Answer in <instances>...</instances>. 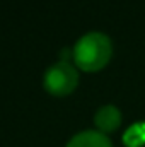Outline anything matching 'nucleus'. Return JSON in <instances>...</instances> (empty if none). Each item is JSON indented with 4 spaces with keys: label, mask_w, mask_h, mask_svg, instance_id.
I'll use <instances>...</instances> for the list:
<instances>
[{
    "label": "nucleus",
    "mask_w": 145,
    "mask_h": 147,
    "mask_svg": "<svg viewBox=\"0 0 145 147\" xmlns=\"http://www.w3.org/2000/svg\"><path fill=\"white\" fill-rule=\"evenodd\" d=\"M111 39L104 33L91 31L80 38L73 46V60L85 72L101 70L111 58Z\"/></svg>",
    "instance_id": "obj_1"
},
{
    "label": "nucleus",
    "mask_w": 145,
    "mask_h": 147,
    "mask_svg": "<svg viewBox=\"0 0 145 147\" xmlns=\"http://www.w3.org/2000/svg\"><path fill=\"white\" fill-rule=\"evenodd\" d=\"M43 84L48 92H51L55 96H65V94H70L77 87L79 74L73 65H70L67 60H62L46 70Z\"/></svg>",
    "instance_id": "obj_2"
},
{
    "label": "nucleus",
    "mask_w": 145,
    "mask_h": 147,
    "mask_svg": "<svg viewBox=\"0 0 145 147\" xmlns=\"http://www.w3.org/2000/svg\"><path fill=\"white\" fill-rule=\"evenodd\" d=\"M94 123H96V127L99 128L101 134L114 132L121 125V113H119V110L116 106L106 105V106H103V108H99L96 111Z\"/></svg>",
    "instance_id": "obj_3"
},
{
    "label": "nucleus",
    "mask_w": 145,
    "mask_h": 147,
    "mask_svg": "<svg viewBox=\"0 0 145 147\" xmlns=\"http://www.w3.org/2000/svg\"><path fill=\"white\" fill-rule=\"evenodd\" d=\"M67 147H113L111 140L104 134L96 130H85L77 135H73L68 140Z\"/></svg>",
    "instance_id": "obj_4"
}]
</instances>
